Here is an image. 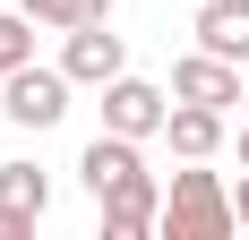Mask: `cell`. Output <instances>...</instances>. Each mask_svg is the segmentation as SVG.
Returning a JSON list of instances; mask_svg holds the SVG:
<instances>
[{
  "label": "cell",
  "mask_w": 249,
  "mask_h": 240,
  "mask_svg": "<svg viewBox=\"0 0 249 240\" xmlns=\"http://www.w3.org/2000/svg\"><path fill=\"white\" fill-rule=\"evenodd\" d=\"M232 189L215 171H172V197H163V240H224L232 232Z\"/></svg>",
  "instance_id": "1"
},
{
  "label": "cell",
  "mask_w": 249,
  "mask_h": 240,
  "mask_svg": "<svg viewBox=\"0 0 249 240\" xmlns=\"http://www.w3.org/2000/svg\"><path fill=\"white\" fill-rule=\"evenodd\" d=\"M69 86H77L69 69H35V60H26V69L0 77V112L18 120V129H52V120L69 112Z\"/></svg>",
  "instance_id": "2"
},
{
  "label": "cell",
  "mask_w": 249,
  "mask_h": 240,
  "mask_svg": "<svg viewBox=\"0 0 249 240\" xmlns=\"http://www.w3.org/2000/svg\"><path fill=\"white\" fill-rule=\"evenodd\" d=\"M163 120H172V103L155 95L146 77H112V86H103V129H121V137H163Z\"/></svg>",
  "instance_id": "3"
},
{
  "label": "cell",
  "mask_w": 249,
  "mask_h": 240,
  "mask_svg": "<svg viewBox=\"0 0 249 240\" xmlns=\"http://www.w3.org/2000/svg\"><path fill=\"white\" fill-rule=\"evenodd\" d=\"M60 69L77 77V86H112V77L129 69V51H121V34H112V26H69V43H60Z\"/></svg>",
  "instance_id": "4"
},
{
  "label": "cell",
  "mask_w": 249,
  "mask_h": 240,
  "mask_svg": "<svg viewBox=\"0 0 249 240\" xmlns=\"http://www.w3.org/2000/svg\"><path fill=\"white\" fill-rule=\"evenodd\" d=\"M146 232H163V189H155V171H138L103 197V240H146Z\"/></svg>",
  "instance_id": "5"
},
{
  "label": "cell",
  "mask_w": 249,
  "mask_h": 240,
  "mask_svg": "<svg viewBox=\"0 0 249 240\" xmlns=\"http://www.w3.org/2000/svg\"><path fill=\"white\" fill-rule=\"evenodd\" d=\"M172 103H215V112H232V103H241V60L189 51V60L172 69Z\"/></svg>",
  "instance_id": "6"
},
{
  "label": "cell",
  "mask_w": 249,
  "mask_h": 240,
  "mask_svg": "<svg viewBox=\"0 0 249 240\" xmlns=\"http://www.w3.org/2000/svg\"><path fill=\"white\" fill-rule=\"evenodd\" d=\"M138 146H146V137H121V129H103V137L77 154V180L95 189V206L121 189V180H138V171H146V163H138Z\"/></svg>",
  "instance_id": "7"
},
{
  "label": "cell",
  "mask_w": 249,
  "mask_h": 240,
  "mask_svg": "<svg viewBox=\"0 0 249 240\" xmlns=\"http://www.w3.org/2000/svg\"><path fill=\"white\" fill-rule=\"evenodd\" d=\"M198 51L249 60V0H206V9H198Z\"/></svg>",
  "instance_id": "8"
},
{
  "label": "cell",
  "mask_w": 249,
  "mask_h": 240,
  "mask_svg": "<svg viewBox=\"0 0 249 240\" xmlns=\"http://www.w3.org/2000/svg\"><path fill=\"white\" fill-rule=\"evenodd\" d=\"M163 137H172V154L206 163V154L224 146V112H215V103H172V120H163Z\"/></svg>",
  "instance_id": "9"
},
{
  "label": "cell",
  "mask_w": 249,
  "mask_h": 240,
  "mask_svg": "<svg viewBox=\"0 0 249 240\" xmlns=\"http://www.w3.org/2000/svg\"><path fill=\"white\" fill-rule=\"evenodd\" d=\"M0 206H9V215H35L43 223V206H52V180L35 163H0Z\"/></svg>",
  "instance_id": "10"
},
{
  "label": "cell",
  "mask_w": 249,
  "mask_h": 240,
  "mask_svg": "<svg viewBox=\"0 0 249 240\" xmlns=\"http://www.w3.org/2000/svg\"><path fill=\"white\" fill-rule=\"evenodd\" d=\"M26 17L35 26H60V34H69V26H95V17H112V0H18Z\"/></svg>",
  "instance_id": "11"
},
{
  "label": "cell",
  "mask_w": 249,
  "mask_h": 240,
  "mask_svg": "<svg viewBox=\"0 0 249 240\" xmlns=\"http://www.w3.org/2000/svg\"><path fill=\"white\" fill-rule=\"evenodd\" d=\"M26 60H35V17L0 9V69H26Z\"/></svg>",
  "instance_id": "12"
},
{
  "label": "cell",
  "mask_w": 249,
  "mask_h": 240,
  "mask_svg": "<svg viewBox=\"0 0 249 240\" xmlns=\"http://www.w3.org/2000/svg\"><path fill=\"white\" fill-rule=\"evenodd\" d=\"M232 215H241V223H249V180H241V189H232Z\"/></svg>",
  "instance_id": "13"
},
{
  "label": "cell",
  "mask_w": 249,
  "mask_h": 240,
  "mask_svg": "<svg viewBox=\"0 0 249 240\" xmlns=\"http://www.w3.org/2000/svg\"><path fill=\"white\" fill-rule=\"evenodd\" d=\"M241 163H249V112H241Z\"/></svg>",
  "instance_id": "14"
},
{
  "label": "cell",
  "mask_w": 249,
  "mask_h": 240,
  "mask_svg": "<svg viewBox=\"0 0 249 240\" xmlns=\"http://www.w3.org/2000/svg\"><path fill=\"white\" fill-rule=\"evenodd\" d=\"M241 112H249V95H241Z\"/></svg>",
  "instance_id": "15"
},
{
  "label": "cell",
  "mask_w": 249,
  "mask_h": 240,
  "mask_svg": "<svg viewBox=\"0 0 249 240\" xmlns=\"http://www.w3.org/2000/svg\"><path fill=\"white\" fill-rule=\"evenodd\" d=\"M0 77H9V69H0Z\"/></svg>",
  "instance_id": "16"
}]
</instances>
